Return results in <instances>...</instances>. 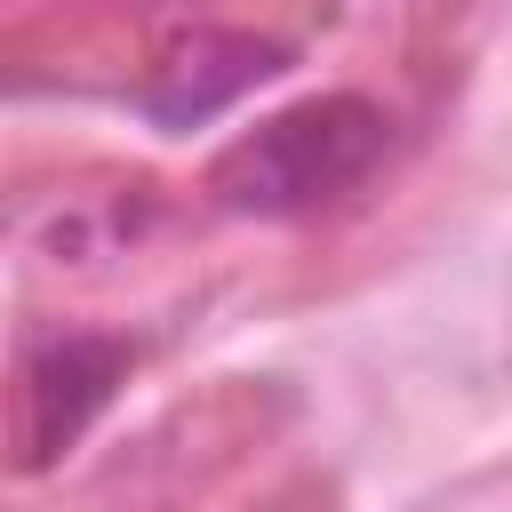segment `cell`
<instances>
[{
  "label": "cell",
  "mask_w": 512,
  "mask_h": 512,
  "mask_svg": "<svg viewBox=\"0 0 512 512\" xmlns=\"http://www.w3.org/2000/svg\"><path fill=\"white\" fill-rule=\"evenodd\" d=\"M384 144H392L384 104L328 88V96H304V104L256 120L248 136H232L208 168V192L232 216H312V208L344 200L384 160Z\"/></svg>",
  "instance_id": "6da1fadb"
},
{
  "label": "cell",
  "mask_w": 512,
  "mask_h": 512,
  "mask_svg": "<svg viewBox=\"0 0 512 512\" xmlns=\"http://www.w3.org/2000/svg\"><path fill=\"white\" fill-rule=\"evenodd\" d=\"M128 344L120 336H96V328H56L24 352L16 368V464L24 472H48L120 392L128 376Z\"/></svg>",
  "instance_id": "7a4b0ae2"
},
{
  "label": "cell",
  "mask_w": 512,
  "mask_h": 512,
  "mask_svg": "<svg viewBox=\"0 0 512 512\" xmlns=\"http://www.w3.org/2000/svg\"><path fill=\"white\" fill-rule=\"evenodd\" d=\"M280 64H288V48H280V40L200 24V32H176V40L160 48V64L144 72L136 104H144L160 128H200V120H216L224 104H240L256 80H272Z\"/></svg>",
  "instance_id": "3957f363"
}]
</instances>
